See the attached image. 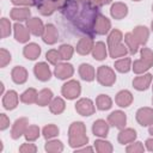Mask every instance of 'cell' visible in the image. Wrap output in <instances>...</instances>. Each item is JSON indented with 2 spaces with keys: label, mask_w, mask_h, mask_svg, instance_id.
Listing matches in <instances>:
<instances>
[{
  "label": "cell",
  "mask_w": 153,
  "mask_h": 153,
  "mask_svg": "<svg viewBox=\"0 0 153 153\" xmlns=\"http://www.w3.org/2000/svg\"><path fill=\"white\" fill-rule=\"evenodd\" d=\"M12 99H16V93H14V96H13V97H12ZM12 99H10V102H11V100H12ZM5 103H6V105H5V106H6V108H7V109H10V105H8V103H7V102H5ZM14 105H16V102H13V103H12V104H11V108H13V106H14Z\"/></svg>",
  "instance_id": "d6986e66"
},
{
  "label": "cell",
  "mask_w": 153,
  "mask_h": 153,
  "mask_svg": "<svg viewBox=\"0 0 153 153\" xmlns=\"http://www.w3.org/2000/svg\"><path fill=\"white\" fill-rule=\"evenodd\" d=\"M39 54V47L32 44L30 47H26L25 48V55L30 59H36V56Z\"/></svg>",
  "instance_id": "8992f818"
},
{
  "label": "cell",
  "mask_w": 153,
  "mask_h": 153,
  "mask_svg": "<svg viewBox=\"0 0 153 153\" xmlns=\"http://www.w3.org/2000/svg\"><path fill=\"white\" fill-rule=\"evenodd\" d=\"M117 68L122 72H126L128 71V67H129V60H126V61H121V62H117Z\"/></svg>",
  "instance_id": "4fadbf2b"
},
{
  "label": "cell",
  "mask_w": 153,
  "mask_h": 153,
  "mask_svg": "<svg viewBox=\"0 0 153 153\" xmlns=\"http://www.w3.org/2000/svg\"><path fill=\"white\" fill-rule=\"evenodd\" d=\"M16 29H17V39L18 41H25L26 39V35H23V26H19V25H17L16 26Z\"/></svg>",
  "instance_id": "5bb4252c"
},
{
  "label": "cell",
  "mask_w": 153,
  "mask_h": 153,
  "mask_svg": "<svg viewBox=\"0 0 153 153\" xmlns=\"http://www.w3.org/2000/svg\"><path fill=\"white\" fill-rule=\"evenodd\" d=\"M103 1H104V2H105V4H108V2H109V1H110V0H103Z\"/></svg>",
  "instance_id": "7402d4cb"
},
{
  "label": "cell",
  "mask_w": 153,
  "mask_h": 153,
  "mask_svg": "<svg viewBox=\"0 0 153 153\" xmlns=\"http://www.w3.org/2000/svg\"><path fill=\"white\" fill-rule=\"evenodd\" d=\"M130 93L129 92H121L117 97V102L121 104V106H127V104L130 102Z\"/></svg>",
  "instance_id": "ba28073f"
},
{
  "label": "cell",
  "mask_w": 153,
  "mask_h": 153,
  "mask_svg": "<svg viewBox=\"0 0 153 153\" xmlns=\"http://www.w3.org/2000/svg\"><path fill=\"white\" fill-rule=\"evenodd\" d=\"M36 74H37V78L42 80H47L50 76V72L44 63H39L36 66Z\"/></svg>",
  "instance_id": "3957f363"
},
{
  "label": "cell",
  "mask_w": 153,
  "mask_h": 153,
  "mask_svg": "<svg viewBox=\"0 0 153 153\" xmlns=\"http://www.w3.org/2000/svg\"><path fill=\"white\" fill-rule=\"evenodd\" d=\"M136 149L142 151V147H141V146H136V147H129V148H128V151H129V152H130V151H136Z\"/></svg>",
  "instance_id": "ffe728a7"
},
{
  "label": "cell",
  "mask_w": 153,
  "mask_h": 153,
  "mask_svg": "<svg viewBox=\"0 0 153 153\" xmlns=\"http://www.w3.org/2000/svg\"><path fill=\"white\" fill-rule=\"evenodd\" d=\"M110 121H111V123H114V126L121 128V127H123V124L126 122V117L122 112H114L110 116Z\"/></svg>",
  "instance_id": "277c9868"
},
{
  "label": "cell",
  "mask_w": 153,
  "mask_h": 153,
  "mask_svg": "<svg viewBox=\"0 0 153 153\" xmlns=\"http://www.w3.org/2000/svg\"><path fill=\"white\" fill-rule=\"evenodd\" d=\"M147 146H148V148L151 151H153V140H148L147 141Z\"/></svg>",
  "instance_id": "44dd1931"
},
{
  "label": "cell",
  "mask_w": 153,
  "mask_h": 153,
  "mask_svg": "<svg viewBox=\"0 0 153 153\" xmlns=\"http://www.w3.org/2000/svg\"><path fill=\"white\" fill-rule=\"evenodd\" d=\"M93 131H94L97 135H105L106 131H108V126H106V123H104L103 121L96 122L94 126H93Z\"/></svg>",
  "instance_id": "5b68a950"
},
{
  "label": "cell",
  "mask_w": 153,
  "mask_h": 153,
  "mask_svg": "<svg viewBox=\"0 0 153 153\" xmlns=\"http://www.w3.org/2000/svg\"><path fill=\"white\" fill-rule=\"evenodd\" d=\"M63 109V102L61 99H55L54 103L51 104V110L54 112H60Z\"/></svg>",
  "instance_id": "7c38bea8"
},
{
  "label": "cell",
  "mask_w": 153,
  "mask_h": 153,
  "mask_svg": "<svg viewBox=\"0 0 153 153\" xmlns=\"http://www.w3.org/2000/svg\"><path fill=\"white\" fill-rule=\"evenodd\" d=\"M80 91V87H79V84L75 82V81H72L69 84H66L65 87H63V93L66 94V97L68 98H74Z\"/></svg>",
  "instance_id": "7a4b0ae2"
},
{
  "label": "cell",
  "mask_w": 153,
  "mask_h": 153,
  "mask_svg": "<svg viewBox=\"0 0 153 153\" xmlns=\"http://www.w3.org/2000/svg\"><path fill=\"white\" fill-rule=\"evenodd\" d=\"M93 55H94L97 59H99V60L104 59V56H105V49H104V45H103V43H98V44L96 45Z\"/></svg>",
  "instance_id": "9c48e42d"
},
{
  "label": "cell",
  "mask_w": 153,
  "mask_h": 153,
  "mask_svg": "<svg viewBox=\"0 0 153 153\" xmlns=\"http://www.w3.org/2000/svg\"><path fill=\"white\" fill-rule=\"evenodd\" d=\"M110 104H111V102H110V99L108 97L102 96V97L98 98V106H99V109H109Z\"/></svg>",
  "instance_id": "30bf717a"
},
{
  "label": "cell",
  "mask_w": 153,
  "mask_h": 153,
  "mask_svg": "<svg viewBox=\"0 0 153 153\" xmlns=\"http://www.w3.org/2000/svg\"><path fill=\"white\" fill-rule=\"evenodd\" d=\"M71 73H72L71 66L62 65V66H60V67L56 68V75H59V78H66V76L69 75Z\"/></svg>",
  "instance_id": "52a82bcc"
},
{
  "label": "cell",
  "mask_w": 153,
  "mask_h": 153,
  "mask_svg": "<svg viewBox=\"0 0 153 153\" xmlns=\"http://www.w3.org/2000/svg\"><path fill=\"white\" fill-rule=\"evenodd\" d=\"M62 49V51H63V57L62 59H69V56H71V47H68V49H66L67 47L66 45H63V47H61Z\"/></svg>",
  "instance_id": "e0dca14e"
},
{
  "label": "cell",
  "mask_w": 153,
  "mask_h": 153,
  "mask_svg": "<svg viewBox=\"0 0 153 153\" xmlns=\"http://www.w3.org/2000/svg\"><path fill=\"white\" fill-rule=\"evenodd\" d=\"M50 1H53V0H33V2H35L37 6H43L44 4L50 2Z\"/></svg>",
  "instance_id": "ac0fdd59"
},
{
  "label": "cell",
  "mask_w": 153,
  "mask_h": 153,
  "mask_svg": "<svg viewBox=\"0 0 153 153\" xmlns=\"http://www.w3.org/2000/svg\"><path fill=\"white\" fill-rule=\"evenodd\" d=\"M149 131H151V134H153V127L151 128V130H149Z\"/></svg>",
  "instance_id": "603a6c76"
},
{
  "label": "cell",
  "mask_w": 153,
  "mask_h": 153,
  "mask_svg": "<svg viewBox=\"0 0 153 153\" xmlns=\"http://www.w3.org/2000/svg\"><path fill=\"white\" fill-rule=\"evenodd\" d=\"M81 74H82V78H84V79L91 80V79H92V69L90 68V66L82 65V66H81Z\"/></svg>",
  "instance_id": "8fae6325"
},
{
  "label": "cell",
  "mask_w": 153,
  "mask_h": 153,
  "mask_svg": "<svg viewBox=\"0 0 153 153\" xmlns=\"http://www.w3.org/2000/svg\"><path fill=\"white\" fill-rule=\"evenodd\" d=\"M56 133H57V129H56L55 127H48V128L44 129V135H45V137H50V136L55 135Z\"/></svg>",
  "instance_id": "9a60e30c"
},
{
  "label": "cell",
  "mask_w": 153,
  "mask_h": 153,
  "mask_svg": "<svg viewBox=\"0 0 153 153\" xmlns=\"http://www.w3.org/2000/svg\"><path fill=\"white\" fill-rule=\"evenodd\" d=\"M98 6H92L84 1L78 0H66L62 13L66 19L75 22V26L79 31L92 35L94 22H97Z\"/></svg>",
  "instance_id": "6da1fadb"
},
{
  "label": "cell",
  "mask_w": 153,
  "mask_h": 153,
  "mask_svg": "<svg viewBox=\"0 0 153 153\" xmlns=\"http://www.w3.org/2000/svg\"><path fill=\"white\" fill-rule=\"evenodd\" d=\"M133 137H135V131H131L130 135H126V136L121 133V135H120V141H121V142H126L127 140H131Z\"/></svg>",
  "instance_id": "2e32d148"
}]
</instances>
